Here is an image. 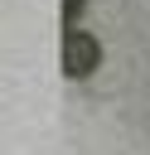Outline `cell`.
Listing matches in <instances>:
<instances>
[{"label":"cell","instance_id":"7a4b0ae2","mask_svg":"<svg viewBox=\"0 0 150 155\" xmlns=\"http://www.w3.org/2000/svg\"><path fill=\"white\" fill-rule=\"evenodd\" d=\"M87 10V0H63V19H68V29H77V15Z\"/></svg>","mask_w":150,"mask_h":155},{"label":"cell","instance_id":"6da1fadb","mask_svg":"<svg viewBox=\"0 0 150 155\" xmlns=\"http://www.w3.org/2000/svg\"><path fill=\"white\" fill-rule=\"evenodd\" d=\"M97 63H102V44H97L87 29H68V34H63V73H68L73 82H82V78L97 73Z\"/></svg>","mask_w":150,"mask_h":155}]
</instances>
